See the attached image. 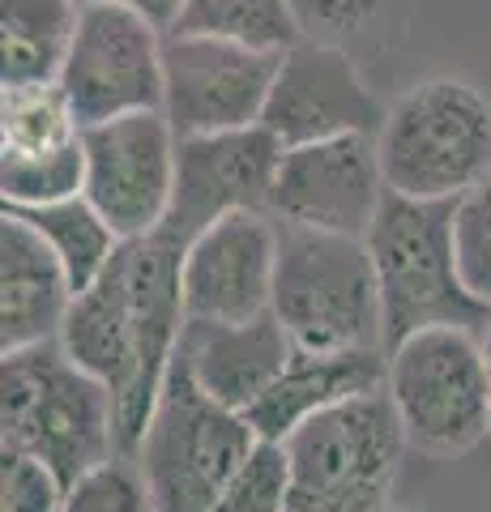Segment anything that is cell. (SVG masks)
<instances>
[{
    "label": "cell",
    "instance_id": "7c38bea8",
    "mask_svg": "<svg viewBox=\"0 0 491 512\" xmlns=\"http://www.w3.org/2000/svg\"><path fill=\"white\" fill-rule=\"evenodd\" d=\"M282 150L287 146L265 124L180 137L176 197H171V214L163 227L188 248V239H197L218 218L240 210H269Z\"/></svg>",
    "mask_w": 491,
    "mask_h": 512
},
{
    "label": "cell",
    "instance_id": "6da1fadb",
    "mask_svg": "<svg viewBox=\"0 0 491 512\" xmlns=\"http://www.w3.org/2000/svg\"><path fill=\"white\" fill-rule=\"evenodd\" d=\"M0 448L30 453L73 487L120 453L116 393L77 367L56 338L0 363Z\"/></svg>",
    "mask_w": 491,
    "mask_h": 512
},
{
    "label": "cell",
    "instance_id": "5bb4252c",
    "mask_svg": "<svg viewBox=\"0 0 491 512\" xmlns=\"http://www.w3.org/2000/svg\"><path fill=\"white\" fill-rule=\"evenodd\" d=\"M385 107L363 82L351 47L299 39L282 52L261 124L282 146H304L342 133H376Z\"/></svg>",
    "mask_w": 491,
    "mask_h": 512
},
{
    "label": "cell",
    "instance_id": "83f0119b",
    "mask_svg": "<svg viewBox=\"0 0 491 512\" xmlns=\"http://www.w3.org/2000/svg\"><path fill=\"white\" fill-rule=\"evenodd\" d=\"M483 359H487V393H491V320L483 329Z\"/></svg>",
    "mask_w": 491,
    "mask_h": 512
},
{
    "label": "cell",
    "instance_id": "f1b7e54d",
    "mask_svg": "<svg viewBox=\"0 0 491 512\" xmlns=\"http://www.w3.org/2000/svg\"><path fill=\"white\" fill-rule=\"evenodd\" d=\"M385 512H410V508H398V504H389V508H385Z\"/></svg>",
    "mask_w": 491,
    "mask_h": 512
},
{
    "label": "cell",
    "instance_id": "9c48e42d",
    "mask_svg": "<svg viewBox=\"0 0 491 512\" xmlns=\"http://www.w3.org/2000/svg\"><path fill=\"white\" fill-rule=\"evenodd\" d=\"M86 188L82 197L116 227L120 239L150 235L167 222L176 197L180 133L167 111H133L82 128Z\"/></svg>",
    "mask_w": 491,
    "mask_h": 512
},
{
    "label": "cell",
    "instance_id": "ba28073f",
    "mask_svg": "<svg viewBox=\"0 0 491 512\" xmlns=\"http://www.w3.org/2000/svg\"><path fill=\"white\" fill-rule=\"evenodd\" d=\"M163 47L167 30L137 9L107 0L82 5L73 47L56 77L82 128L163 107Z\"/></svg>",
    "mask_w": 491,
    "mask_h": 512
},
{
    "label": "cell",
    "instance_id": "603a6c76",
    "mask_svg": "<svg viewBox=\"0 0 491 512\" xmlns=\"http://www.w3.org/2000/svg\"><path fill=\"white\" fill-rule=\"evenodd\" d=\"M453 252L470 299L491 312V180L453 201Z\"/></svg>",
    "mask_w": 491,
    "mask_h": 512
},
{
    "label": "cell",
    "instance_id": "7402d4cb",
    "mask_svg": "<svg viewBox=\"0 0 491 512\" xmlns=\"http://www.w3.org/2000/svg\"><path fill=\"white\" fill-rule=\"evenodd\" d=\"M291 504V457L282 440H257L227 478L210 512H287Z\"/></svg>",
    "mask_w": 491,
    "mask_h": 512
},
{
    "label": "cell",
    "instance_id": "9a60e30c",
    "mask_svg": "<svg viewBox=\"0 0 491 512\" xmlns=\"http://www.w3.org/2000/svg\"><path fill=\"white\" fill-rule=\"evenodd\" d=\"M73 303V282L56 248L9 210L0 214V355L52 342Z\"/></svg>",
    "mask_w": 491,
    "mask_h": 512
},
{
    "label": "cell",
    "instance_id": "3957f363",
    "mask_svg": "<svg viewBox=\"0 0 491 512\" xmlns=\"http://www.w3.org/2000/svg\"><path fill=\"white\" fill-rule=\"evenodd\" d=\"M269 312L299 350H385V303L359 235L282 227Z\"/></svg>",
    "mask_w": 491,
    "mask_h": 512
},
{
    "label": "cell",
    "instance_id": "4fadbf2b",
    "mask_svg": "<svg viewBox=\"0 0 491 512\" xmlns=\"http://www.w3.org/2000/svg\"><path fill=\"white\" fill-rule=\"evenodd\" d=\"M282 227L269 210H240L210 222L184 248V312L188 320L240 325L274 303Z\"/></svg>",
    "mask_w": 491,
    "mask_h": 512
},
{
    "label": "cell",
    "instance_id": "30bf717a",
    "mask_svg": "<svg viewBox=\"0 0 491 512\" xmlns=\"http://www.w3.org/2000/svg\"><path fill=\"white\" fill-rule=\"evenodd\" d=\"M278 64V52L201 35H171L167 30L163 111L171 128L180 137H201L261 124Z\"/></svg>",
    "mask_w": 491,
    "mask_h": 512
},
{
    "label": "cell",
    "instance_id": "52a82bcc",
    "mask_svg": "<svg viewBox=\"0 0 491 512\" xmlns=\"http://www.w3.org/2000/svg\"><path fill=\"white\" fill-rule=\"evenodd\" d=\"M257 440L244 414L214 402L176 355L133 461L158 512H210Z\"/></svg>",
    "mask_w": 491,
    "mask_h": 512
},
{
    "label": "cell",
    "instance_id": "ffe728a7",
    "mask_svg": "<svg viewBox=\"0 0 491 512\" xmlns=\"http://www.w3.org/2000/svg\"><path fill=\"white\" fill-rule=\"evenodd\" d=\"M171 35H201L261 47V52H291L304 39L291 0H184Z\"/></svg>",
    "mask_w": 491,
    "mask_h": 512
},
{
    "label": "cell",
    "instance_id": "8992f818",
    "mask_svg": "<svg viewBox=\"0 0 491 512\" xmlns=\"http://www.w3.org/2000/svg\"><path fill=\"white\" fill-rule=\"evenodd\" d=\"M385 393L406 444L462 457L491 436L483 338L470 325H427L385 350Z\"/></svg>",
    "mask_w": 491,
    "mask_h": 512
},
{
    "label": "cell",
    "instance_id": "e0dca14e",
    "mask_svg": "<svg viewBox=\"0 0 491 512\" xmlns=\"http://www.w3.org/2000/svg\"><path fill=\"white\" fill-rule=\"evenodd\" d=\"M385 389V350H291L278 380L244 410L261 440H287L312 414Z\"/></svg>",
    "mask_w": 491,
    "mask_h": 512
},
{
    "label": "cell",
    "instance_id": "484cf974",
    "mask_svg": "<svg viewBox=\"0 0 491 512\" xmlns=\"http://www.w3.org/2000/svg\"><path fill=\"white\" fill-rule=\"evenodd\" d=\"M65 491L39 457L0 448V512H60Z\"/></svg>",
    "mask_w": 491,
    "mask_h": 512
},
{
    "label": "cell",
    "instance_id": "277c9868",
    "mask_svg": "<svg viewBox=\"0 0 491 512\" xmlns=\"http://www.w3.org/2000/svg\"><path fill=\"white\" fill-rule=\"evenodd\" d=\"M287 512H385L406 457V431L385 389L312 414L287 440Z\"/></svg>",
    "mask_w": 491,
    "mask_h": 512
},
{
    "label": "cell",
    "instance_id": "ac0fdd59",
    "mask_svg": "<svg viewBox=\"0 0 491 512\" xmlns=\"http://www.w3.org/2000/svg\"><path fill=\"white\" fill-rule=\"evenodd\" d=\"M77 22L82 0H0V77L56 82Z\"/></svg>",
    "mask_w": 491,
    "mask_h": 512
},
{
    "label": "cell",
    "instance_id": "2e32d148",
    "mask_svg": "<svg viewBox=\"0 0 491 512\" xmlns=\"http://www.w3.org/2000/svg\"><path fill=\"white\" fill-rule=\"evenodd\" d=\"M291 338L274 312L240 320V325H214V320H184L180 350L184 367L193 372L214 402L231 410H248L278 380L291 359Z\"/></svg>",
    "mask_w": 491,
    "mask_h": 512
},
{
    "label": "cell",
    "instance_id": "cb8c5ba5",
    "mask_svg": "<svg viewBox=\"0 0 491 512\" xmlns=\"http://www.w3.org/2000/svg\"><path fill=\"white\" fill-rule=\"evenodd\" d=\"M60 512H158L154 495L141 478L133 457H112L103 466L86 470L65 491Z\"/></svg>",
    "mask_w": 491,
    "mask_h": 512
},
{
    "label": "cell",
    "instance_id": "d4e9b609",
    "mask_svg": "<svg viewBox=\"0 0 491 512\" xmlns=\"http://www.w3.org/2000/svg\"><path fill=\"white\" fill-rule=\"evenodd\" d=\"M291 5L304 39L342 43V47L376 35L389 18L402 13V0H291Z\"/></svg>",
    "mask_w": 491,
    "mask_h": 512
},
{
    "label": "cell",
    "instance_id": "44dd1931",
    "mask_svg": "<svg viewBox=\"0 0 491 512\" xmlns=\"http://www.w3.org/2000/svg\"><path fill=\"white\" fill-rule=\"evenodd\" d=\"M18 214L56 248L60 265H65V274L73 282V295L86 291V286L112 265L116 248L124 244L112 222L94 210L86 197H65V201L35 205V210H18Z\"/></svg>",
    "mask_w": 491,
    "mask_h": 512
},
{
    "label": "cell",
    "instance_id": "7a4b0ae2",
    "mask_svg": "<svg viewBox=\"0 0 491 512\" xmlns=\"http://www.w3.org/2000/svg\"><path fill=\"white\" fill-rule=\"evenodd\" d=\"M385 184L402 197L457 201L491 180V99L457 73H427L393 94L376 128Z\"/></svg>",
    "mask_w": 491,
    "mask_h": 512
},
{
    "label": "cell",
    "instance_id": "5b68a950",
    "mask_svg": "<svg viewBox=\"0 0 491 512\" xmlns=\"http://www.w3.org/2000/svg\"><path fill=\"white\" fill-rule=\"evenodd\" d=\"M363 244L372 252L385 350L427 325H487L491 312L470 299L453 252V201H419L385 188Z\"/></svg>",
    "mask_w": 491,
    "mask_h": 512
},
{
    "label": "cell",
    "instance_id": "4316f807",
    "mask_svg": "<svg viewBox=\"0 0 491 512\" xmlns=\"http://www.w3.org/2000/svg\"><path fill=\"white\" fill-rule=\"evenodd\" d=\"M82 5H94V0H82ZM107 5H124V9H137L141 18H150L154 26L171 30V22L180 18L184 0H107Z\"/></svg>",
    "mask_w": 491,
    "mask_h": 512
},
{
    "label": "cell",
    "instance_id": "8fae6325",
    "mask_svg": "<svg viewBox=\"0 0 491 512\" xmlns=\"http://www.w3.org/2000/svg\"><path fill=\"white\" fill-rule=\"evenodd\" d=\"M385 171L376 158L372 133H342L325 141L287 146L278 163L269 214L282 227L368 235L372 218L385 201Z\"/></svg>",
    "mask_w": 491,
    "mask_h": 512
},
{
    "label": "cell",
    "instance_id": "d6986e66",
    "mask_svg": "<svg viewBox=\"0 0 491 512\" xmlns=\"http://www.w3.org/2000/svg\"><path fill=\"white\" fill-rule=\"evenodd\" d=\"M82 146V120L73 116L60 82H5L0 90V163H39Z\"/></svg>",
    "mask_w": 491,
    "mask_h": 512
}]
</instances>
